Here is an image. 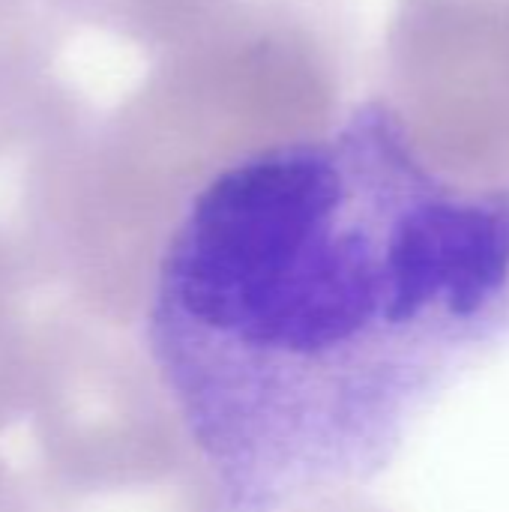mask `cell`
Masks as SVG:
<instances>
[{
  "mask_svg": "<svg viewBox=\"0 0 509 512\" xmlns=\"http://www.w3.org/2000/svg\"><path fill=\"white\" fill-rule=\"evenodd\" d=\"M141 321L231 512L357 489L509 330V192L429 174L372 96L216 171Z\"/></svg>",
  "mask_w": 509,
  "mask_h": 512,
  "instance_id": "cell-1",
  "label": "cell"
},
{
  "mask_svg": "<svg viewBox=\"0 0 509 512\" xmlns=\"http://www.w3.org/2000/svg\"><path fill=\"white\" fill-rule=\"evenodd\" d=\"M351 66L348 0H237L78 126L63 168L78 243L117 273H150L216 171L336 129Z\"/></svg>",
  "mask_w": 509,
  "mask_h": 512,
  "instance_id": "cell-2",
  "label": "cell"
},
{
  "mask_svg": "<svg viewBox=\"0 0 509 512\" xmlns=\"http://www.w3.org/2000/svg\"><path fill=\"white\" fill-rule=\"evenodd\" d=\"M24 512H231L147 351L45 312L30 390Z\"/></svg>",
  "mask_w": 509,
  "mask_h": 512,
  "instance_id": "cell-3",
  "label": "cell"
},
{
  "mask_svg": "<svg viewBox=\"0 0 509 512\" xmlns=\"http://www.w3.org/2000/svg\"><path fill=\"white\" fill-rule=\"evenodd\" d=\"M381 105L444 183L509 192V0H399Z\"/></svg>",
  "mask_w": 509,
  "mask_h": 512,
  "instance_id": "cell-4",
  "label": "cell"
},
{
  "mask_svg": "<svg viewBox=\"0 0 509 512\" xmlns=\"http://www.w3.org/2000/svg\"><path fill=\"white\" fill-rule=\"evenodd\" d=\"M42 123L45 114L0 123V432L27 414L45 318L36 312L45 291L18 225L21 165Z\"/></svg>",
  "mask_w": 509,
  "mask_h": 512,
  "instance_id": "cell-5",
  "label": "cell"
},
{
  "mask_svg": "<svg viewBox=\"0 0 509 512\" xmlns=\"http://www.w3.org/2000/svg\"><path fill=\"white\" fill-rule=\"evenodd\" d=\"M237 0H36L51 36L93 33L141 51L144 63L186 42Z\"/></svg>",
  "mask_w": 509,
  "mask_h": 512,
  "instance_id": "cell-6",
  "label": "cell"
},
{
  "mask_svg": "<svg viewBox=\"0 0 509 512\" xmlns=\"http://www.w3.org/2000/svg\"><path fill=\"white\" fill-rule=\"evenodd\" d=\"M282 512H387L381 510L375 501L357 495L354 489H345V492H327V495H315V498H306L294 507Z\"/></svg>",
  "mask_w": 509,
  "mask_h": 512,
  "instance_id": "cell-7",
  "label": "cell"
},
{
  "mask_svg": "<svg viewBox=\"0 0 509 512\" xmlns=\"http://www.w3.org/2000/svg\"><path fill=\"white\" fill-rule=\"evenodd\" d=\"M0 512H24L21 480L9 471L3 459H0Z\"/></svg>",
  "mask_w": 509,
  "mask_h": 512,
  "instance_id": "cell-8",
  "label": "cell"
}]
</instances>
